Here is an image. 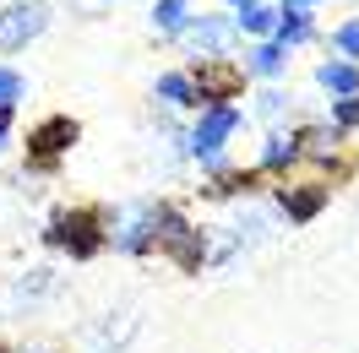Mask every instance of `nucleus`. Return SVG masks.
Here are the masks:
<instances>
[{
  "mask_svg": "<svg viewBox=\"0 0 359 353\" xmlns=\"http://www.w3.org/2000/svg\"><path fill=\"white\" fill-rule=\"evenodd\" d=\"M153 250H169L180 266H196V261H202V234L180 218V212L158 207V218H153Z\"/></svg>",
  "mask_w": 359,
  "mask_h": 353,
  "instance_id": "nucleus-2",
  "label": "nucleus"
},
{
  "mask_svg": "<svg viewBox=\"0 0 359 353\" xmlns=\"http://www.w3.org/2000/svg\"><path fill=\"white\" fill-rule=\"evenodd\" d=\"M234 131H240V109H229V104H207V114L191 125V136H185V153H196V158L224 153V141Z\"/></svg>",
  "mask_w": 359,
  "mask_h": 353,
  "instance_id": "nucleus-3",
  "label": "nucleus"
},
{
  "mask_svg": "<svg viewBox=\"0 0 359 353\" xmlns=\"http://www.w3.org/2000/svg\"><path fill=\"white\" fill-rule=\"evenodd\" d=\"M348 125H359V92H354V98H337V114H332V131H348Z\"/></svg>",
  "mask_w": 359,
  "mask_h": 353,
  "instance_id": "nucleus-19",
  "label": "nucleus"
},
{
  "mask_svg": "<svg viewBox=\"0 0 359 353\" xmlns=\"http://www.w3.org/2000/svg\"><path fill=\"white\" fill-rule=\"evenodd\" d=\"M316 82L327 92H337V98H354L359 92V71H354V60H327V66L316 71Z\"/></svg>",
  "mask_w": 359,
  "mask_h": 353,
  "instance_id": "nucleus-9",
  "label": "nucleus"
},
{
  "mask_svg": "<svg viewBox=\"0 0 359 353\" xmlns=\"http://www.w3.org/2000/svg\"><path fill=\"white\" fill-rule=\"evenodd\" d=\"M289 6H294V11H299V6H311V0H289Z\"/></svg>",
  "mask_w": 359,
  "mask_h": 353,
  "instance_id": "nucleus-24",
  "label": "nucleus"
},
{
  "mask_svg": "<svg viewBox=\"0 0 359 353\" xmlns=\"http://www.w3.org/2000/svg\"><path fill=\"white\" fill-rule=\"evenodd\" d=\"M229 39H234V17H202V22L191 27V49L202 60H224Z\"/></svg>",
  "mask_w": 359,
  "mask_h": 353,
  "instance_id": "nucleus-8",
  "label": "nucleus"
},
{
  "mask_svg": "<svg viewBox=\"0 0 359 353\" xmlns=\"http://www.w3.org/2000/svg\"><path fill=\"white\" fill-rule=\"evenodd\" d=\"M289 114V92H262V120H278Z\"/></svg>",
  "mask_w": 359,
  "mask_h": 353,
  "instance_id": "nucleus-21",
  "label": "nucleus"
},
{
  "mask_svg": "<svg viewBox=\"0 0 359 353\" xmlns=\"http://www.w3.org/2000/svg\"><path fill=\"white\" fill-rule=\"evenodd\" d=\"M229 6H245V0H229Z\"/></svg>",
  "mask_w": 359,
  "mask_h": 353,
  "instance_id": "nucleus-25",
  "label": "nucleus"
},
{
  "mask_svg": "<svg viewBox=\"0 0 359 353\" xmlns=\"http://www.w3.org/2000/svg\"><path fill=\"white\" fill-rule=\"evenodd\" d=\"M321 201H327V185H311V191H294V196H283V212H289L294 223H305L316 207H321Z\"/></svg>",
  "mask_w": 359,
  "mask_h": 353,
  "instance_id": "nucleus-14",
  "label": "nucleus"
},
{
  "mask_svg": "<svg viewBox=\"0 0 359 353\" xmlns=\"http://www.w3.org/2000/svg\"><path fill=\"white\" fill-rule=\"evenodd\" d=\"M158 98H163V104H180V109H191V104H196V88H191L185 71H169V76H158Z\"/></svg>",
  "mask_w": 359,
  "mask_h": 353,
  "instance_id": "nucleus-12",
  "label": "nucleus"
},
{
  "mask_svg": "<svg viewBox=\"0 0 359 353\" xmlns=\"http://www.w3.org/2000/svg\"><path fill=\"white\" fill-rule=\"evenodd\" d=\"M272 22H278V11L262 6V0H245L240 17H234V27H245V33H272Z\"/></svg>",
  "mask_w": 359,
  "mask_h": 353,
  "instance_id": "nucleus-13",
  "label": "nucleus"
},
{
  "mask_svg": "<svg viewBox=\"0 0 359 353\" xmlns=\"http://www.w3.org/2000/svg\"><path fill=\"white\" fill-rule=\"evenodd\" d=\"M71 141H76V120H66V114H55V120H44L39 131L27 136V153L39 158V163H55V158L66 153Z\"/></svg>",
  "mask_w": 359,
  "mask_h": 353,
  "instance_id": "nucleus-7",
  "label": "nucleus"
},
{
  "mask_svg": "<svg viewBox=\"0 0 359 353\" xmlns=\"http://www.w3.org/2000/svg\"><path fill=\"white\" fill-rule=\"evenodd\" d=\"M337 147H343V131H332V125H311L299 136V153L305 158H332Z\"/></svg>",
  "mask_w": 359,
  "mask_h": 353,
  "instance_id": "nucleus-11",
  "label": "nucleus"
},
{
  "mask_svg": "<svg viewBox=\"0 0 359 353\" xmlns=\"http://www.w3.org/2000/svg\"><path fill=\"white\" fill-rule=\"evenodd\" d=\"M153 218H158V207H126V212L109 218L104 240L114 250H153Z\"/></svg>",
  "mask_w": 359,
  "mask_h": 353,
  "instance_id": "nucleus-5",
  "label": "nucleus"
},
{
  "mask_svg": "<svg viewBox=\"0 0 359 353\" xmlns=\"http://www.w3.org/2000/svg\"><path fill=\"white\" fill-rule=\"evenodd\" d=\"M22 76H17V71H11V66H0V114H11V109H17V104H22Z\"/></svg>",
  "mask_w": 359,
  "mask_h": 353,
  "instance_id": "nucleus-17",
  "label": "nucleus"
},
{
  "mask_svg": "<svg viewBox=\"0 0 359 353\" xmlns=\"http://www.w3.org/2000/svg\"><path fill=\"white\" fill-rule=\"evenodd\" d=\"M332 44L343 49V55H359V22H343V27L332 33Z\"/></svg>",
  "mask_w": 359,
  "mask_h": 353,
  "instance_id": "nucleus-20",
  "label": "nucleus"
},
{
  "mask_svg": "<svg viewBox=\"0 0 359 353\" xmlns=\"http://www.w3.org/2000/svg\"><path fill=\"white\" fill-rule=\"evenodd\" d=\"M49 244H66L71 256H93L104 244V228H98V212H55V223L44 228Z\"/></svg>",
  "mask_w": 359,
  "mask_h": 353,
  "instance_id": "nucleus-4",
  "label": "nucleus"
},
{
  "mask_svg": "<svg viewBox=\"0 0 359 353\" xmlns=\"http://www.w3.org/2000/svg\"><path fill=\"white\" fill-rule=\"evenodd\" d=\"M153 22L163 27V33H185V27H191V11H185V0H158Z\"/></svg>",
  "mask_w": 359,
  "mask_h": 353,
  "instance_id": "nucleus-16",
  "label": "nucleus"
},
{
  "mask_svg": "<svg viewBox=\"0 0 359 353\" xmlns=\"http://www.w3.org/2000/svg\"><path fill=\"white\" fill-rule=\"evenodd\" d=\"M191 88H196V104H224V98L240 92V66H234L229 55H224V60H196Z\"/></svg>",
  "mask_w": 359,
  "mask_h": 353,
  "instance_id": "nucleus-6",
  "label": "nucleus"
},
{
  "mask_svg": "<svg viewBox=\"0 0 359 353\" xmlns=\"http://www.w3.org/2000/svg\"><path fill=\"white\" fill-rule=\"evenodd\" d=\"M283 60H289V55H283L278 44H256V49H250V71H262V76L283 71Z\"/></svg>",
  "mask_w": 359,
  "mask_h": 353,
  "instance_id": "nucleus-18",
  "label": "nucleus"
},
{
  "mask_svg": "<svg viewBox=\"0 0 359 353\" xmlns=\"http://www.w3.org/2000/svg\"><path fill=\"white\" fill-rule=\"evenodd\" d=\"M6 141H11V114H0V153H6Z\"/></svg>",
  "mask_w": 359,
  "mask_h": 353,
  "instance_id": "nucleus-23",
  "label": "nucleus"
},
{
  "mask_svg": "<svg viewBox=\"0 0 359 353\" xmlns=\"http://www.w3.org/2000/svg\"><path fill=\"white\" fill-rule=\"evenodd\" d=\"M66 6H76V11H82V17H98V11H104V6H109V0H66Z\"/></svg>",
  "mask_w": 359,
  "mask_h": 353,
  "instance_id": "nucleus-22",
  "label": "nucleus"
},
{
  "mask_svg": "<svg viewBox=\"0 0 359 353\" xmlns=\"http://www.w3.org/2000/svg\"><path fill=\"white\" fill-rule=\"evenodd\" d=\"M39 353H44V348H39Z\"/></svg>",
  "mask_w": 359,
  "mask_h": 353,
  "instance_id": "nucleus-26",
  "label": "nucleus"
},
{
  "mask_svg": "<svg viewBox=\"0 0 359 353\" xmlns=\"http://www.w3.org/2000/svg\"><path fill=\"white\" fill-rule=\"evenodd\" d=\"M294 158H299V136L272 131V136H267V153H262V163H267V169H278V163H294Z\"/></svg>",
  "mask_w": 359,
  "mask_h": 353,
  "instance_id": "nucleus-15",
  "label": "nucleus"
},
{
  "mask_svg": "<svg viewBox=\"0 0 359 353\" xmlns=\"http://www.w3.org/2000/svg\"><path fill=\"white\" fill-rule=\"evenodd\" d=\"M272 33H278V39H272V44L278 49H289V44H305V39H311V17H305V11H278V22H272Z\"/></svg>",
  "mask_w": 359,
  "mask_h": 353,
  "instance_id": "nucleus-10",
  "label": "nucleus"
},
{
  "mask_svg": "<svg viewBox=\"0 0 359 353\" xmlns=\"http://www.w3.org/2000/svg\"><path fill=\"white\" fill-rule=\"evenodd\" d=\"M49 27V6L44 0H11L0 11V55H17L22 44H33Z\"/></svg>",
  "mask_w": 359,
  "mask_h": 353,
  "instance_id": "nucleus-1",
  "label": "nucleus"
}]
</instances>
